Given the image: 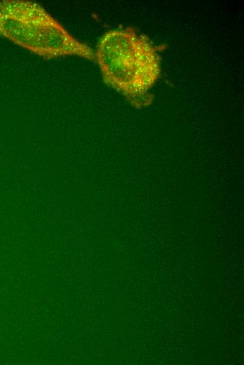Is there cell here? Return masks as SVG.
Returning a JSON list of instances; mask_svg holds the SVG:
<instances>
[{"label":"cell","instance_id":"6da1fadb","mask_svg":"<svg viewBox=\"0 0 244 365\" xmlns=\"http://www.w3.org/2000/svg\"><path fill=\"white\" fill-rule=\"evenodd\" d=\"M104 83L136 107L151 102L149 90L160 73L156 49L147 39L128 27L106 32L95 51Z\"/></svg>","mask_w":244,"mask_h":365},{"label":"cell","instance_id":"7a4b0ae2","mask_svg":"<svg viewBox=\"0 0 244 365\" xmlns=\"http://www.w3.org/2000/svg\"><path fill=\"white\" fill-rule=\"evenodd\" d=\"M0 36L45 59L74 55L95 60V51L35 1H0Z\"/></svg>","mask_w":244,"mask_h":365}]
</instances>
